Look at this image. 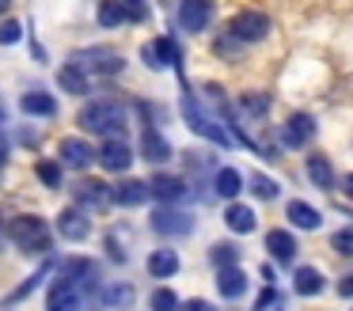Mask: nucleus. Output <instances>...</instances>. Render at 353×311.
I'll use <instances>...</instances> for the list:
<instances>
[{"instance_id":"a878e982","label":"nucleus","mask_w":353,"mask_h":311,"mask_svg":"<svg viewBox=\"0 0 353 311\" xmlns=\"http://www.w3.org/2000/svg\"><path fill=\"white\" fill-rule=\"evenodd\" d=\"M224 224H228L232 232L247 235V232H254L259 217H254V209H247V205H228V209H224Z\"/></svg>"},{"instance_id":"0eeeda50","label":"nucleus","mask_w":353,"mask_h":311,"mask_svg":"<svg viewBox=\"0 0 353 311\" xmlns=\"http://www.w3.org/2000/svg\"><path fill=\"white\" fill-rule=\"evenodd\" d=\"M152 232L156 235H190L194 232V217L183 209H168V205H160V209L152 212Z\"/></svg>"},{"instance_id":"6ab92c4d","label":"nucleus","mask_w":353,"mask_h":311,"mask_svg":"<svg viewBox=\"0 0 353 311\" xmlns=\"http://www.w3.org/2000/svg\"><path fill=\"white\" fill-rule=\"evenodd\" d=\"M19 110L31 114V118H54V114H57V99L54 95H42V91H27V95H19Z\"/></svg>"},{"instance_id":"f8f14e48","label":"nucleus","mask_w":353,"mask_h":311,"mask_svg":"<svg viewBox=\"0 0 353 311\" xmlns=\"http://www.w3.org/2000/svg\"><path fill=\"white\" fill-rule=\"evenodd\" d=\"M95 159H99L107 171H125V167L133 163V148L125 141H118V137H110V141H103V148L95 152Z\"/></svg>"},{"instance_id":"f704fd0d","label":"nucleus","mask_w":353,"mask_h":311,"mask_svg":"<svg viewBox=\"0 0 353 311\" xmlns=\"http://www.w3.org/2000/svg\"><path fill=\"white\" fill-rule=\"evenodd\" d=\"M152 311H179V296L171 288H156L152 292Z\"/></svg>"},{"instance_id":"72a5a7b5","label":"nucleus","mask_w":353,"mask_h":311,"mask_svg":"<svg viewBox=\"0 0 353 311\" xmlns=\"http://www.w3.org/2000/svg\"><path fill=\"white\" fill-rule=\"evenodd\" d=\"M103 303H114V308H125V303H133V288L130 285H114V288H103Z\"/></svg>"},{"instance_id":"c9c22d12","label":"nucleus","mask_w":353,"mask_h":311,"mask_svg":"<svg viewBox=\"0 0 353 311\" xmlns=\"http://www.w3.org/2000/svg\"><path fill=\"white\" fill-rule=\"evenodd\" d=\"M251 190L262 197V201H274V197H277V182L266 179V174H254V179H251Z\"/></svg>"},{"instance_id":"7ed1b4c3","label":"nucleus","mask_w":353,"mask_h":311,"mask_svg":"<svg viewBox=\"0 0 353 311\" xmlns=\"http://www.w3.org/2000/svg\"><path fill=\"white\" fill-rule=\"evenodd\" d=\"M69 68H77V72H92V76H118L125 68V61H122V53H114V50H80V53H72L69 57Z\"/></svg>"},{"instance_id":"49530a36","label":"nucleus","mask_w":353,"mask_h":311,"mask_svg":"<svg viewBox=\"0 0 353 311\" xmlns=\"http://www.w3.org/2000/svg\"><path fill=\"white\" fill-rule=\"evenodd\" d=\"M0 163H4V148H0Z\"/></svg>"},{"instance_id":"aec40b11","label":"nucleus","mask_w":353,"mask_h":311,"mask_svg":"<svg viewBox=\"0 0 353 311\" xmlns=\"http://www.w3.org/2000/svg\"><path fill=\"white\" fill-rule=\"evenodd\" d=\"M148 194H156L160 201H179V197L186 194V182L183 179H175V174H156L152 182H148Z\"/></svg>"},{"instance_id":"58836bf2","label":"nucleus","mask_w":353,"mask_h":311,"mask_svg":"<svg viewBox=\"0 0 353 311\" xmlns=\"http://www.w3.org/2000/svg\"><path fill=\"white\" fill-rule=\"evenodd\" d=\"M122 4H125V19H133V23H145V15H148L145 0H122Z\"/></svg>"},{"instance_id":"4be33fe9","label":"nucleus","mask_w":353,"mask_h":311,"mask_svg":"<svg viewBox=\"0 0 353 311\" xmlns=\"http://www.w3.org/2000/svg\"><path fill=\"white\" fill-rule=\"evenodd\" d=\"M307 179H312L323 194H330V190H334V167H330V159L327 156H307Z\"/></svg>"},{"instance_id":"e433bc0d","label":"nucleus","mask_w":353,"mask_h":311,"mask_svg":"<svg viewBox=\"0 0 353 311\" xmlns=\"http://www.w3.org/2000/svg\"><path fill=\"white\" fill-rule=\"evenodd\" d=\"M330 247H334L338 254H353V228H342V232L330 235Z\"/></svg>"},{"instance_id":"a18cd8bd","label":"nucleus","mask_w":353,"mask_h":311,"mask_svg":"<svg viewBox=\"0 0 353 311\" xmlns=\"http://www.w3.org/2000/svg\"><path fill=\"white\" fill-rule=\"evenodd\" d=\"M0 126H4V110H0Z\"/></svg>"},{"instance_id":"37998d69","label":"nucleus","mask_w":353,"mask_h":311,"mask_svg":"<svg viewBox=\"0 0 353 311\" xmlns=\"http://www.w3.org/2000/svg\"><path fill=\"white\" fill-rule=\"evenodd\" d=\"M345 194L353 197V174H345Z\"/></svg>"},{"instance_id":"a211bd4d","label":"nucleus","mask_w":353,"mask_h":311,"mask_svg":"<svg viewBox=\"0 0 353 311\" xmlns=\"http://www.w3.org/2000/svg\"><path fill=\"white\" fill-rule=\"evenodd\" d=\"M57 232L65 235V239H88V232H92V224H88V217L77 209V205H69V209L57 217Z\"/></svg>"},{"instance_id":"6e6552de","label":"nucleus","mask_w":353,"mask_h":311,"mask_svg":"<svg viewBox=\"0 0 353 311\" xmlns=\"http://www.w3.org/2000/svg\"><path fill=\"white\" fill-rule=\"evenodd\" d=\"M213 19V0H179V27L198 34Z\"/></svg>"},{"instance_id":"ddd939ff","label":"nucleus","mask_w":353,"mask_h":311,"mask_svg":"<svg viewBox=\"0 0 353 311\" xmlns=\"http://www.w3.org/2000/svg\"><path fill=\"white\" fill-rule=\"evenodd\" d=\"M148 197H152L148 194V182H141V179H122L118 186H110V201H118L122 209H137Z\"/></svg>"},{"instance_id":"393cba45","label":"nucleus","mask_w":353,"mask_h":311,"mask_svg":"<svg viewBox=\"0 0 353 311\" xmlns=\"http://www.w3.org/2000/svg\"><path fill=\"white\" fill-rule=\"evenodd\" d=\"M292 288H296V296H319L323 292V273L315 270V265H300V270L292 273Z\"/></svg>"},{"instance_id":"a19ab883","label":"nucleus","mask_w":353,"mask_h":311,"mask_svg":"<svg viewBox=\"0 0 353 311\" xmlns=\"http://www.w3.org/2000/svg\"><path fill=\"white\" fill-rule=\"evenodd\" d=\"M179 311H216L209 300H186V303H179Z\"/></svg>"},{"instance_id":"20e7f679","label":"nucleus","mask_w":353,"mask_h":311,"mask_svg":"<svg viewBox=\"0 0 353 311\" xmlns=\"http://www.w3.org/2000/svg\"><path fill=\"white\" fill-rule=\"evenodd\" d=\"M179 110H183L186 126H190L198 137H205V141H213V144H224V148H228V144L236 141V137H232L228 129H221V126H216V121L209 118L205 110H201V106H198V99H194V95H183V103H179Z\"/></svg>"},{"instance_id":"c03bdc74","label":"nucleus","mask_w":353,"mask_h":311,"mask_svg":"<svg viewBox=\"0 0 353 311\" xmlns=\"http://www.w3.org/2000/svg\"><path fill=\"white\" fill-rule=\"evenodd\" d=\"M8 8H12V0H0V15L8 12Z\"/></svg>"},{"instance_id":"ea45409f","label":"nucleus","mask_w":353,"mask_h":311,"mask_svg":"<svg viewBox=\"0 0 353 311\" xmlns=\"http://www.w3.org/2000/svg\"><path fill=\"white\" fill-rule=\"evenodd\" d=\"M270 303H277V288H274V285H270L266 292H262L259 300H254V311H270Z\"/></svg>"},{"instance_id":"f257e3e1","label":"nucleus","mask_w":353,"mask_h":311,"mask_svg":"<svg viewBox=\"0 0 353 311\" xmlns=\"http://www.w3.org/2000/svg\"><path fill=\"white\" fill-rule=\"evenodd\" d=\"M80 129L118 137V133H125V110L114 99H95V103H88L84 110H80Z\"/></svg>"},{"instance_id":"2f4dec72","label":"nucleus","mask_w":353,"mask_h":311,"mask_svg":"<svg viewBox=\"0 0 353 311\" xmlns=\"http://www.w3.org/2000/svg\"><path fill=\"white\" fill-rule=\"evenodd\" d=\"M209 262H213L216 270H224V265H236V262H239V250L232 247V243H216V247L209 250Z\"/></svg>"},{"instance_id":"5701e85b","label":"nucleus","mask_w":353,"mask_h":311,"mask_svg":"<svg viewBox=\"0 0 353 311\" xmlns=\"http://www.w3.org/2000/svg\"><path fill=\"white\" fill-rule=\"evenodd\" d=\"M266 250L277 262H292V258H296V239H292L289 232H281V228H274V232L266 235Z\"/></svg>"},{"instance_id":"39448f33","label":"nucleus","mask_w":353,"mask_h":311,"mask_svg":"<svg viewBox=\"0 0 353 311\" xmlns=\"http://www.w3.org/2000/svg\"><path fill=\"white\" fill-rule=\"evenodd\" d=\"M228 34L236 42H262L270 34V19L262 12H239L236 19L228 23Z\"/></svg>"},{"instance_id":"473e14b6","label":"nucleus","mask_w":353,"mask_h":311,"mask_svg":"<svg viewBox=\"0 0 353 311\" xmlns=\"http://www.w3.org/2000/svg\"><path fill=\"white\" fill-rule=\"evenodd\" d=\"M239 106H243L247 114H254V118H262V114L270 110V95H262V91H247V95H239Z\"/></svg>"},{"instance_id":"c85d7f7f","label":"nucleus","mask_w":353,"mask_h":311,"mask_svg":"<svg viewBox=\"0 0 353 311\" xmlns=\"http://www.w3.org/2000/svg\"><path fill=\"white\" fill-rule=\"evenodd\" d=\"M57 83H61L65 91H72V95H88V88H92V80H88L84 72H77V68H61Z\"/></svg>"},{"instance_id":"423d86ee","label":"nucleus","mask_w":353,"mask_h":311,"mask_svg":"<svg viewBox=\"0 0 353 311\" xmlns=\"http://www.w3.org/2000/svg\"><path fill=\"white\" fill-rule=\"evenodd\" d=\"M141 57H145L148 68H179L183 65V50L175 46V38H156V42H148L145 50H141Z\"/></svg>"},{"instance_id":"9d476101","label":"nucleus","mask_w":353,"mask_h":311,"mask_svg":"<svg viewBox=\"0 0 353 311\" xmlns=\"http://www.w3.org/2000/svg\"><path fill=\"white\" fill-rule=\"evenodd\" d=\"M312 137H315V118L312 114H292V118L281 126V144L285 148H304Z\"/></svg>"},{"instance_id":"4c0bfd02","label":"nucleus","mask_w":353,"mask_h":311,"mask_svg":"<svg viewBox=\"0 0 353 311\" xmlns=\"http://www.w3.org/2000/svg\"><path fill=\"white\" fill-rule=\"evenodd\" d=\"M19 38H23V27H19L16 19L0 23V46H12V42H19Z\"/></svg>"},{"instance_id":"f03ea898","label":"nucleus","mask_w":353,"mask_h":311,"mask_svg":"<svg viewBox=\"0 0 353 311\" xmlns=\"http://www.w3.org/2000/svg\"><path fill=\"white\" fill-rule=\"evenodd\" d=\"M8 235L19 243V250H27V254H50V247H54L50 228L42 217H12Z\"/></svg>"},{"instance_id":"1a4fd4ad","label":"nucleus","mask_w":353,"mask_h":311,"mask_svg":"<svg viewBox=\"0 0 353 311\" xmlns=\"http://www.w3.org/2000/svg\"><path fill=\"white\" fill-rule=\"evenodd\" d=\"M57 281H69L72 288L88 292V288H95V281H99V265L88 262V258H72V262L61 265V277H57Z\"/></svg>"},{"instance_id":"9b49d317","label":"nucleus","mask_w":353,"mask_h":311,"mask_svg":"<svg viewBox=\"0 0 353 311\" xmlns=\"http://www.w3.org/2000/svg\"><path fill=\"white\" fill-rule=\"evenodd\" d=\"M57 156H61V163L72 167V171H84V167L95 163V152L88 148V141H80V137H65V141L57 144Z\"/></svg>"},{"instance_id":"4468645a","label":"nucleus","mask_w":353,"mask_h":311,"mask_svg":"<svg viewBox=\"0 0 353 311\" xmlns=\"http://www.w3.org/2000/svg\"><path fill=\"white\" fill-rule=\"evenodd\" d=\"M72 197L77 205H88V209H107L110 205V186L107 182H95V179H84L72 186Z\"/></svg>"},{"instance_id":"f3484780","label":"nucleus","mask_w":353,"mask_h":311,"mask_svg":"<svg viewBox=\"0 0 353 311\" xmlns=\"http://www.w3.org/2000/svg\"><path fill=\"white\" fill-rule=\"evenodd\" d=\"M141 156H145L148 163H168L171 144L163 141V133H156L152 126H145V133H141Z\"/></svg>"},{"instance_id":"bb28decb","label":"nucleus","mask_w":353,"mask_h":311,"mask_svg":"<svg viewBox=\"0 0 353 311\" xmlns=\"http://www.w3.org/2000/svg\"><path fill=\"white\" fill-rule=\"evenodd\" d=\"M213 190L221 197H239V190H243V174L236 171V167H221V171H216V179H213Z\"/></svg>"},{"instance_id":"7c9ffc66","label":"nucleus","mask_w":353,"mask_h":311,"mask_svg":"<svg viewBox=\"0 0 353 311\" xmlns=\"http://www.w3.org/2000/svg\"><path fill=\"white\" fill-rule=\"evenodd\" d=\"M34 174H39V179L46 182L50 190H57V186H61V163H57V159H39Z\"/></svg>"},{"instance_id":"c756f323","label":"nucleus","mask_w":353,"mask_h":311,"mask_svg":"<svg viewBox=\"0 0 353 311\" xmlns=\"http://www.w3.org/2000/svg\"><path fill=\"white\" fill-rule=\"evenodd\" d=\"M46 277H50V265H42V270H39V273H31V277H27V281H23V285H19V288H16V292H12V296H8V308H12V303H19V300H23V296H31V292H34V288H39V285H42V281H46Z\"/></svg>"},{"instance_id":"2eb2a0df","label":"nucleus","mask_w":353,"mask_h":311,"mask_svg":"<svg viewBox=\"0 0 353 311\" xmlns=\"http://www.w3.org/2000/svg\"><path fill=\"white\" fill-rule=\"evenodd\" d=\"M80 303H84L80 288H72L69 281H54V288L46 296V311H80Z\"/></svg>"},{"instance_id":"dca6fc26","label":"nucleus","mask_w":353,"mask_h":311,"mask_svg":"<svg viewBox=\"0 0 353 311\" xmlns=\"http://www.w3.org/2000/svg\"><path fill=\"white\" fill-rule=\"evenodd\" d=\"M216 292H221L224 300H239V296L247 292V273L239 270V265H224V270H216Z\"/></svg>"},{"instance_id":"b1692460","label":"nucleus","mask_w":353,"mask_h":311,"mask_svg":"<svg viewBox=\"0 0 353 311\" xmlns=\"http://www.w3.org/2000/svg\"><path fill=\"white\" fill-rule=\"evenodd\" d=\"M148 273H152V277H175L179 273V254L171 247L152 250V254H148Z\"/></svg>"},{"instance_id":"79ce46f5","label":"nucleus","mask_w":353,"mask_h":311,"mask_svg":"<svg viewBox=\"0 0 353 311\" xmlns=\"http://www.w3.org/2000/svg\"><path fill=\"white\" fill-rule=\"evenodd\" d=\"M338 292H342V296H353V273H345V277L338 281Z\"/></svg>"},{"instance_id":"cd10ccee","label":"nucleus","mask_w":353,"mask_h":311,"mask_svg":"<svg viewBox=\"0 0 353 311\" xmlns=\"http://www.w3.org/2000/svg\"><path fill=\"white\" fill-rule=\"evenodd\" d=\"M95 19H99V27H122L125 23V4L122 0H99Z\"/></svg>"},{"instance_id":"412c9836","label":"nucleus","mask_w":353,"mask_h":311,"mask_svg":"<svg viewBox=\"0 0 353 311\" xmlns=\"http://www.w3.org/2000/svg\"><path fill=\"white\" fill-rule=\"evenodd\" d=\"M285 217H289V224H292V228H304V232H315V228L323 224V217H319V212H315L307 201H289Z\"/></svg>"}]
</instances>
